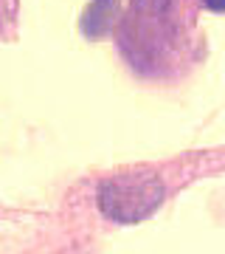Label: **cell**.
Returning a JSON list of instances; mask_svg holds the SVG:
<instances>
[{
	"instance_id": "6da1fadb",
	"label": "cell",
	"mask_w": 225,
	"mask_h": 254,
	"mask_svg": "<svg viewBox=\"0 0 225 254\" xmlns=\"http://www.w3.org/2000/svg\"><path fill=\"white\" fill-rule=\"evenodd\" d=\"M127 46H135V57L158 63L166 48L183 40L178 0H133V14L127 20Z\"/></svg>"
},
{
	"instance_id": "7a4b0ae2",
	"label": "cell",
	"mask_w": 225,
	"mask_h": 254,
	"mask_svg": "<svg viewBox=\"0 0 225 254\" xmlns=\"http://www.w3.org/2000/svg\"><path fill=\"white\" fill-rule=\"evenodd\" d=\"M163 200V184L155 175L130 173L101 184L99 206L107 218L118 223H138L149 218Z\"/></svg>"
},
{
	"instance_id": "3957f363",
	"label": "cell",
	"mask_w": 225,
	"mask_h": 254,
	"mask_svg": "<svg viewBox=\"0 0 225 254\" xmlns=\"http://www.w3.org/2000/svg\"><path fill=\"white\" fill-rule=\"evenodd\" d=\"M118 11H121L118 0H90V6L85 9V17H82V34L90 37V40L107 37L116 26Z\"/></svg>"
},
{
	"instance_id": "277c9868",
	"label": "cell",
	"mask_w": 225,
	"mask_h": 254,
	"mask_svg": "<svg viewBox=\"0 0 225 254\" xmlns=\"http://www.w3.org/2000/svg\"><path fill=\"white\" fill-rule=\"evenodd\" d=\"M208 11H217V14H223L225 11V0H200Z\"/></svg>"
}]
</instances>
